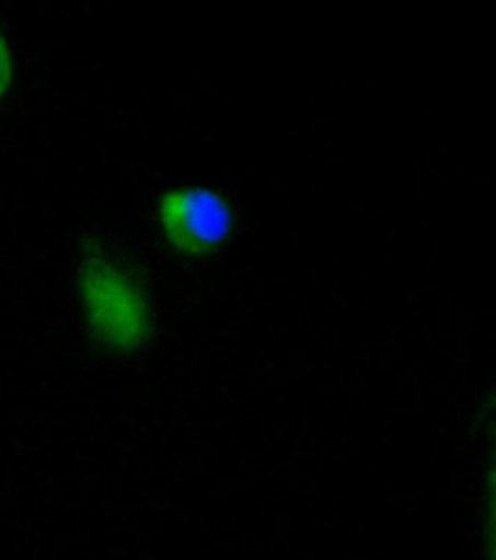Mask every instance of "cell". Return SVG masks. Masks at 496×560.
Instances as JSON below:
<instances>
[{"label": "cell", "mask_w": 496, "mask_h": 560, "mask_svg": "<svg viewBox=\"0 0 496 560\" xmlns=\"http://www.w3.org/2000/svg\"><path fill=\"white\" fill-rule=\"evenodd\" d=\"M77 288L83 319L94 342L131 354L150 340L152 311L143 283L100 237L79 244Z\"/></svg>", "instance_id": "6da1fadb"}, {"label": "cell", "mask_w": 496, "mask_h": 560, "mask_svg": "<svg viewBox=\"0 0 496 560\" xmlns=\"http://www.w3.org/2000/svg\"><path fill=\"white\" fill-rule=\"evenodd\" d=\"M14 79V60H12V46L8 37L0 33V100H3Z\"/></svg>", "instance_id": "277c9868"}, {"label": "cell", "mask_w": 496, "mask_h": 560, "mask_svg": "<svg viewBox=\"0 0 496 560\" xmlns=\"http://www.w3.org/2000/svg\"><path fill=\"white\" fill-rule=\"evenodd\" d=\"M487 407L496 409V386H494V388H492V393H489V400H487Z\"/></svg>", "instance_id": "5b68a950"}, {"label": "cell", "mask_w": 496, "mask_h": 560, "mask_svg": "<svg viewBox=\"0 0 496 560\" xmlns=\"http://www.w3.org/2000/svg\"><path fill=\"white\" fill-rule=\"evenodd\" d=\"M163 240L186 258L215 255L232 235L234 212L223 194L207 186H180L157 205Z\"/></svg>", "instance_id": "7a4b0ae2"}, {"label": "cell", "mask_w": 496, "mask_h": 560, "mask_svg": "<svg viewBox=\"0 0 496 560\" xmlns=\"http://www.w3.org/2000/svg\"><path fill=\"white\" fill-rule=\"evenodd\" d=\"M483 551L487 560H496V430L492 434L487 464H485V494H483Z\"/></svg>", "instance_id": "3957f363"}]
</instances>
